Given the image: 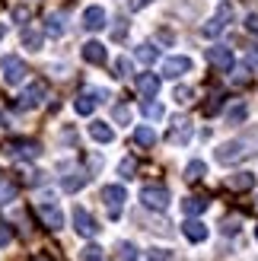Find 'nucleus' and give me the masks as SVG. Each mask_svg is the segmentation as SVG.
I'll return each mask as SVG.
<instances>
[{"label":"nucleus","mask_w":258,"mask_h":261,"mask_svg":"<svg viewBox=\"0 0 258 261\" xmlns=\"http://www.w3.org/2000/svg\"><path fill=\"white\" fill-rule=\"evenodd\" d=\"M144 115H147V118H163V106H160V102H147Z\"/></svg>","instance_id":"f704fd0d"},{"label":"nucleus","mask_w":258,"mask_h":261,"mask_svg":"<svg viewBox=\"0 0 258 261\" xmlns=\"http://www.w3.org/2000/svg\"><path fill=\"white\" fill-rule=\"evenodd\" d=\"M118 252H121V255H118L121 261H137V249H134L131 242H121V245H118Z\"/></svg>","instance_id":"2f4dec72"},{"label":"nucleus","mask_w":258,"mask_h":261,"mask_svg":"<svg viewBox=\"0 0 258 261\" xmlns=\"http://www.w3.org/2000/svg\"><path fill=\"white\" fill-rule=\"evenodd\" d=\"M83 29H89V32L106 29V10L102 7H86L83 10Z\"/></svg>","instance_id":"9b49d317"},{"label":"nucleus","mask_w":258,"mask_h":261,"mask_svg":"<svg viewBox=\"0 0 258 261\" xmlns=\"http://www.w3.org/2000/svg\"><path fill=\"white\" fill-rule=\"evenodd\" d=\"M137 93L144 96V99H153L160 93V76L157 73H140L137 76Z\"/></svg>","instance_id":"4468645a"},{"label":"nucleus","mask_w":258,"mask_h":261,"mask_svg":"<svg viewBox=\"0 0 258 261\" xmlns=\"http://www.w3.org/2000/svg\"><path fill=\"white\" fill-rule=\"evenodd\" d=\"M134 169H137V163L127 156V160H121V166H118V172H121V178H134Z\"/></svg>","instance_id":"72a5a7b5"},{"label":"nucleus","mask_w":258,"mask_h":261,"mask_svg":"<svg viewBox=\"0 0 258 261\" xmlns=\"http://www.w3.org/2000/svg\"><path fill=\"white\" fill-rule=\"evenodd\" d=\"M124 201H127V191H124L121 185H106V188H102V204H106V211H109L112 220L121 217Z\"/></svg>","instance_id":"7ed1b4c3"},{"label":"nucleus","mask_w":258,"mask_h":261,"mask_svg":"<svg viewBox=\"0 0 258 261\" xmlns=\"http://www.w3.org/2000/svg\"><path fill=\"white\" fill-rule=\"evenodd\" d=\"M102 102V93H80L76 96V102H73V109L80 112V115H93V109Z\"/></svg>","instance_id":"2eb2a0df"},{"label":"nucleus","mask_w":258,"mask_h":261,"mask_svg":"<svg viewBox=\"0 0 258 261\" xmlns=\"http://www.w3.org/2000/svg\"><path fill=\"white\" fill-rule=\"evenodd\" d=\"M191 96H195V93H191L188 86H178L175 89V102H191Z\"/></svg>","instance_id":"4c0bfd02"},{"label":"nucleus","mask_w":258,"mask_h":261,"mask_svg":"<svg viewBox=\"0 0 258 261\" xmlns=\"http://www.w3.org/2000/svg\"><path fill=\"white\" fill-rule=\"evenodd\" d=\"M208 58L214 67H220V70H233V51L223 48V45H217V48H208Z\"/></svg>","instance_id":"f8f14e48"},{"label":"nucleus","mask_w":258,"mask_h":261,"mask_svg":"<svg viewBox=\"0 0 258 261\" xmlns=\"http://www.w3.org/2000/svg\"><path fill=\"white\" fill-rule=\"evenodd\" d=\"M45 93H48V89H45V83H42V80H38V83H32L29 89H22V93H19V99H16V109H19V112H29V109H35V106H42Z\"/></svg>","instance_id":"39448f33"},{"label":"nucleus","mask_w":258,"mask_h":261,"mask_svg":"<svg viewBox=\"0 0 258 261\" xmlns=\"http://www.w3.org/2000/svg\"><path fill=\"white\" fill-rule=\"evenodd\" d=\"M150 0H131V10H140V7H147Z\"/></svg>","instance_id":"79ce46f5"},{"label":"nucleus","mask_w":258,"mask_h":261,"mask_svg":"<svg viewBox=\"0 0 258 261\" xmlns=\"http://www.w3.org/2000/svg\"><path fill=\"white\" fill-rule=\"evenodd\" d=\"M10 239H13V232H10V229H0V245H7Z\"/></svg>","instance_id":"a19ab883"},{"label":"nucleus","mask_w":258,"mask_h":261,"mask_svg":"<svg viewBox=\"0 0 258 261\" xmlns=\"http://www.w3.org/2000/svg\"><path fill=\"white\" fill-rule=\"evenodd\" d=\"M191 130H195V124H191V118H185V115H175V118L169 121V143H175V147H185V143L191 140Z\"/></svg>","instance_id":"20e7f679"},{"label":"nucleus","mask_w":258,"mask_h":261,"mask_svg":"<svg viewBox=\"0 0 258 261\" xmlns=\"http://www.w3.org/2000/svg\"><path fill=\"white\" fill-rule=\"evenodd\" d=\"M124 35H127V22H124V19H118V25L112 29V38L118 42V38H124Z\"/></svg>","instance_id":"58836bf2"},{"label":"nucleus","mask_w":258,"mask_h":261,"mask_svg":"<svg viewBox=\"0 0 258 261\" xmlns=\"http://www.w3.org/2000/svg\"><path fill=\"white\" fill-rule=\"evenodd\" d=\"M169 188H163V185H147V188H140V204L150 207V211H169Z\"/></svg>","instance_id":"f03ea898"},{"label":"nucleus","mask_w":258,"mask_h":261,"mask_svg":"<svg viewBox=\"0 0 258 261\" xmlns=\"http://www.w3.org/2000/svg\"><path fill=\"white\" fill-rule=\"evenodd\" d=\"M13 198H16V185L7 178H0V204H10Z\"/></svg>","instance_id":"393cba45"},{"label":"nucleus","mask_w":258,"mask_h":261,"mask_svg":"<svg viewBox=\"0 0 258 261\" xmlns=\"http://www.w3.org/2000/svg\"><path fill=\"white\" fill-rule=\"evenodd\" d=\"M13 16H16V19H25V16H29V10H25V7H16V10H13Z\"/></svg>","instance_id":"ea45409f"},{"label":"nucleus","mask_w":258,"mask_h":261,"mask_svg":"<svg viewBox=\"0 0 258 261\" xmlns=\"http://www.w3.org/2000/svg\"><path fill=\"white\" fill-rule=\"evenodd\" d=\"M157 58H160V55H157V48H153V45H140V48H137V61H140V64H153Z\"/></svg>","instance_id":"bb28decb"},{"label":"nucleus","mask_w":258,"mask_h":261,"mask_svg":"<svg viewBox=\"0 0 258 261\" xmlns=\"http://www.w3.org/2000/svg\"><path fill=\"white\" fill-rule=\"evenodd\" d=\"M86 178H89L86 172H70V175L61 178V188H64V191H80V188L86 185Z\"/></svg>","instance_id":"412c9836"},{"label":"nucleus","mask_w":258,"mask_h":261,"mask_svg":"<svg viewBox=\"0 0 258 261\" xmlns=\"http://www.w3.org/2000/svg\"><path fill=\"white\" fill-rule=\"evenodd\" d=\"M246 32L258 35V13H249V16H246Z\"/></svg>","instance_id":"e433bc0d"},{"label":"nucleus","mask_w":258,"mask_h":261,"mask_svg":"<svg viewBox=\"0 0 258 261\" xmlns=\"http://www.w3.org/2000/svg\"><path fill=\"white\" fill-rule=\"evenodd\" d=\"M229 19H233V7H229V4H223L220 10H217V16H214L208 25H204V35H208V38L220 35V32L226 29V22H229Z\"/></svg>","instance_id":"1a4fd4ad"},{"label":"nucleus","mask_w":258,"mask_h":261,"mask_svg":"<svg viewBox=\"0 0 258 261\" xmlns=\"http://www.w3.org/2000/svg\"><path fill=\"white\" fill-rule=\"evenodd\" d=\"M188 70H191V58H185V55H172V58L163 61V73L166 76H182Z\"/></svg>","instance_id":"9d476101"},{"label":"nucleus","mask_w":258,"mask_h":261,"mask_svg":"<svg viewBox=\"0 0 258 261\" xmlns=\"http://www.w3.org/2000/svg\"><path fill=\"white\" fill-rule=\"evenodd\" d=\"M144 261H172V255L166 249H150V252H144Z\"/></svg>","instance_id":"7c9ffc66"},{"label":"nucleus","mask_w":258,"mask_h":261,"mask_svg":"<svg viewBox=\"0 0 258 261\" xmlns=\"http://www.w3.org/2000/svg\"><path fill=\"white\" fill-rule=\"evenodd\" d=\"M182 211H185L188 217H198V214L208 211V198H185V201H182Z\"/></svg>","instance_id":"4be33fe9"},{"label":"nucleus","mask_w":258,"mask_h":261,"mask_svg":"<svg viewBox=\"0 0 258 261\" xmlns=\"http://www.w3.org/2000/svg\"><path fill=\"white\" fill-rule=\"evenodd\" d=\"M0 70H4V80L7 83H19L22 76L29 73V70H25V61L16 58V55H7L4 61H0Z\"/></svg>","instance_id":"0eeeda50"},{"label":"nucleus","mask_w":258,"mask_h":261,"mask_svg":"<svg viewBox=\"0 0 258 261\" xmlns=\"http://www.w3.org/2000/svg\"><path fill=\"white\" fill-rule=\"evenodd\" d=\"M45 29H48V35H64V13H48Z\"/></svg>","instance_id":"5701e85b"},{"label":"nucleus","mask_w":258,"mask_h":261,"mask_svg":"<svg viewBox=\"0 0 258 261\" xmlns=\"http://www.w3.org/2000/svg\"><path fill=\"white\" fill-rule=\"evenodd\" d=\"M226 185L236 188V191H252V188H255V175H252V172H236V175L226 178Z\"/></svg>","instance_id":"a211bd4d"},{"label":"nucleus","mask_w":258,"mask_h":261,"mask_svg":"<svg viewBox=\"0 0 258 261\" xmlns=\"http://www.w3.org/2000/svg\"><path fill=\"white\" fill-rule=\"evenodd\" d=\"M35 261H48V258H35Z\"/></svg>","instance_id":"37998d69"},{"label":"nucleus","mask_w":258,"mask_h":261,"mask_svg":"<svg viewBox=\"0 0 258 261\" xmlns=\"http://www.w3.org/2000/svg\"><path fill=\"white\" fill-rule=\"evenodd\" d=\"M22 45L29 51H38V48H42V32H38V29H22Z\"/></svg>","instance_id":"b1692460"},{"label":"nucleus","mask_w":258,"mask_h":261,"mask_svg":"<svg viewBox=\"0 0 258 261\" xmlns=\"http://www.w3.org/2000/svg\"><path fill=\"white\" fill-rule=\"evenodd\" d=\"M201 175H204V163H201V160H195V163H188V166H185V178L198 181Z\"/></svg>","instance_id":"c85d7f7f"},{"label":"nucleus","mask_w":258,"mask_h":261,"mask_svg":"<svg viewBox=\"0 0 258 261\" xmlns=\"http://www.w3.org/2000/svg\"><path fill=\"white\" fill-rule=\"evenodd\" d=\"M83 61H89V64H106V45L86 42L83 45Z\"/></svg>","instance_id":"f3484780"},{"label":"nucleus","mask_w":258,"mask_h":261,"mask_svg":"<svg viewBox=\"0 0 258 261\" xmlns=\"http://www.w3.org/2000/svg\"><path fill=\"white\" fill-rule=\"evenodd\" d=\"M182 232H185L188 242H204V239H208V226H204L201 220H188V223L182 226Z\"/></svg>","instance_id":"dca6fc26"},{"label":"nucleus","mask_w":258,"mask_h":261,"mask_svg":"<svg viewBox=\"0 0 258 261\" xmlns=\"http://www.w3.org/2000/svg\"><path fill=\"white\" fill-rule=\"evenodd\" d=\"M134 143L137 147H153V143H157V130H153L150 124H140L134 130Z\"/></svg>","instance_id":"aec40b11"},{"label":"nucleus","mask_w":258,"mask_h":261,"mask_svg":"<svg viewBox=\"0 0 258 261\" xmlns=\"http://www.w3.org/2000/svg\"><path fill=\"white\" fill-rule=\"evenodd\" d=\"M0 35H4V25H0Z\"/></svg>","instance_id":"c03bdc74"},{"label":"nucleus","mask_w":258,"mask_h":261,"mask_svg":"<svg viewBox=\"0 0 258 261\" xmlns=\"http://www.w3.org/2000/svg\"><path fill=\"white\" fill-rule=\"evenodd\" d=\"M127 73H131V61H127V58H118V61H115V76H118V80H124Z\"/></svg>","instance_id":"473e14b6"},{"label":"nucleus","mask_w":258,"mask_h":261,"mask_svg":"<svg viewBox=\"0 0 258 261\" xmlns=\"http://www.w3.org/2000/svg\"><path fill=\"white\" fill-rule=\"evenodd\" d=\"M255 236H258V226H255Z\"/></svg>","instance_id":"a18cd8bd"},{"label":"nucleus","mask_w":258,"mask_h":261,"mask_svg":"<svg viewBox=\"0 0 258 261\" xmlns=\"http://www.w3.org/2000/svg\"><path fill=\"white\" fill-rule=\"evenodd\" d=\"M246 115H249V109H246V102H239V106H233V109H229V115H226V121H229V124H239V121H246Z\"/></svg>","instance_id":"a878e982"},{"label":"nucleus","mask_w":258,"mask_h":261,"mask_svg":"<svg viewBox=\"0 0 258 261\" xmlns=\"http://www.w3.org/2000/svg\"><path fill=\"white\" fill-rule=\"evenodd\" d=\"M115 121L127 124V121H131V109H127V106H115Z\"/></svg>","instance_id":"c9c22d12"},{"label":"nucleus","mask_w":258,"mask_h":261,"mask_svg":"<svg viewBox=\"0 0 258 261\" xmlns=\"http://www.w3.org/2000/svg\"><path fill=\"white\" fill-rule=\"evenodd\" d=\"M73 229L89 239V236H96V232H99V223L83 211V207H73Z\"/></svg>","instance_id":"6e6552de"},{"label":"nucleus","mask_w":258,"mask_h":261,"mask_svg":"<svg viewBox=\"0 0 258 261\" xmlns=\"http://www.w3.org/2000/svg\"><path fill=\"white\" fill-rule=\"evenodd\" d=\"M89 137L99 140V143H109L115 137V130L109 127V121H93V124H89Z\"/></svg>","instance_id":"6ab92c4d"},{"label":"nucleus","mask_w":258,"mask_h":261,"mask_svg":"<svg viewBox=\"0 0 258 261\" xmlns=\"http://www.w3.org/2000/svg\"><path fill=\"white\" fill-rule=\"evenodd\" d=\"M239 223H242L239 217H226L223 223H220V232H223V236H236V232H239Z\"/></svg>","instance_id":"cd10ccee"},{"label":"nucleus","mask_w":258,"mask_h":261,"mask_svg":"<svg viewBox=\"0 0 258 261\" xmlns=\"http://www.w3.org/2000/svg\"><path fill=\"white\" fill-rule=\"evenodd\" d=\"M252 153H258V130H252L249 140L246 137H236V140H226V143H220V147L214 150V156H217V163H220V166H236V163H242Z\"/></svg>","instance_id":"f257e3e1"},{"label":"nucleus","mask_w":258,"mask_h":261,"mask_svg":"<svg viewBox=\"0 0 258 261\" xmlns=\"http://www.w3.org/2000/svg\"><path fill=\"white\" fill-rule=\"evenodd\" d=\"M35 214H38V220L48 226V229H61L64 226V214H61V207L58 204H51V201H42L35 207Z\"/></svg>","instance_id":"423d86ee"},{"label":"nucleus","mask_w":258,"mask_h":261,"mask_svg":"<svg viewBox=\"0 0 258 261\" xmlns=\"http://www.w3.org/2000/svg\"><path fill=\"white\" fill-rule=\"evenodd\" d=\"M80 261H102V249L99 245H86V249L80 252Z\"/></svg>","instance_id":"c756f323"},{"label":"nucleus","mask_w":258,"mask_h":261,"mask_svg":"<svg viewBox=\"0 0 258 261\" xmlns=\"http://www.w3.org/2000/svg\"><path fill=\"white\" fill-rule=\"evenodd\" d=\"M10 153L19 156V160H35V156L42 153V147H38L35 140H13L10 143Z\"/></svg>","instance_id":"ddd939ff"}]
</instances>
